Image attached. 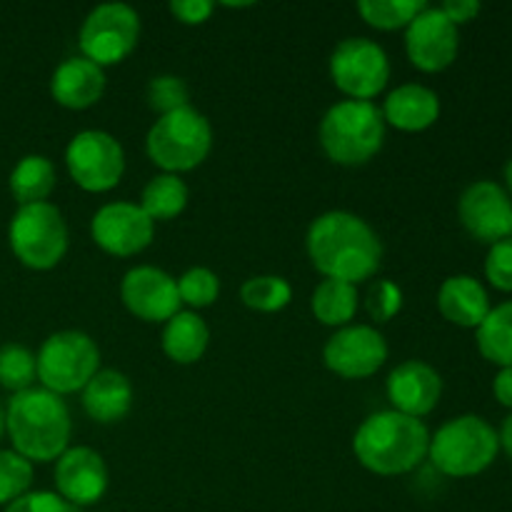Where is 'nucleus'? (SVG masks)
Masks as SVG:
<instances>
[{
	"label": "nucleus",
	"instance_id": "nucleus-1",
	"mask_svg": "<svg viewBox=\"0 0 512 512\" xmlns=\"http://www.w3.org/2000/svg\"><path fill=\"white\" fill-rule=\"evenodd\" d=\"M305 248L318 273L350 285L373 278L383 260V245L375 230L348 210L318 215L305 235Z\"/></svg>",
	"mask_w": 512,
	"mask_h": 512
},
{
	"label": "nucleus",
	"instance_id": "nucleus-2",
	"mask_svg": "<svg viewBox=\"0 0 512 512\" xmlns=\"http://www.w3.org/2000/svg\"><path fill=\"white\" fill-rule=\"evenodd\" d=\"M5 433L28 463H50L68 450L70 410L60 395L45 388L15 393L5 408Z\"/></svg>",
	"mask_w": 512,
	"mask_h": 512
},
{
	"label": "nucleus",
	"instance_id": "nucleus-3",
	"mask_svg": "<svg viewBox=\"0 0 512 512\" xmlns=\"http://www.w3.org/2000/svg\"><path fill=\"white\" fill-rule=\"evenodd\" d=\"M358 463L375 475H405L418 468L430 450V430L423 420L383 410L363 420L353 438Z\"/></svg>",
	"mask_w": 512,
	"mask_h": 512
},
{
	"label": "nucleus",
	"instance_id": "nucleus-4",
	"mask_svg": "<svg viewBox=\"0 0 512 512\" xmlns=\"http://www.w3.org/2000/svg\"><path fill=\"white\" fill-rule=\"evenodd\" d=\"M385 118L368 100H340L320 120V145L338 165H363L380 153Z\"/></svg>",
	"mask_w": 512,
	"mask_h": 512
},
{
	"label": "nucleus",
	"instance_id": "nucleus-5",
	"mask_svg": "<svg viewBox=\"0 0 512 512\" xmlns=\"http://www.w3.org/2000/svg\"><path fill=\"white\" fill-rule=\"evenodd\" d=\"M498 453V430L480 415H458L430 435V463L448 478H475L495 463Z\"/></svg>",
	"mask_w": 512,
	"mask_h": 512
},
{
	"label": "nucleus",
	"instance_id": "nucleus-6",
	"mask_svg": "<svg viewBox=\"0 0 512 512\" xmlns=\"http://www.w3.org/2000/svg\"><path fill=\"white\" fill-rule=\"evenodd\" d=\"M213 148L210 120L193 105L160 115L148 130L145 153L163 173H188L198 168Z\"/></svg>",
	"mask_w": 512,
	"mask_h": 512
},
{
	"label": "nucleus",
	"instance_id": "nucleus-7",
	"mask_svg": "<svg viewBox=\"0 0 512 512\" xmlns=\"http://www.w3.org/2000/svg\"><path fill=\"white\" fill-rule=\"evenodd\" d=\"M40 388L55 395L80 393L100 370V350L90 335L80 330L53 333L35 355Z\"/></svg>",
	"mask_w": 512,
	"mask_h": 512
},
{
	"label": "nucleus",
	"instance_id": "nucleus-8",
	"mask_svg": "<svg viewBox=\"0 0 512 512\" xmlns=\"http://www.w3.org/2000/svg\"><path fill=\"white\" fill-rule=\"evenodd\" d=\"M10 250L30 270H50L68 253V225L53 203L20 205L8 228Z\"/></svg>",
	"mask_w": 512,
	"mask_h": 512
},
{
	"label": "nucleus",
	"instance_id": "nucleus-9",
	"mask_svg": "<svg viewBox=\"0 0 512 512\" xmlns=\"http://www.w3.org/2000/svg\"><path fill=\"white\" fill-rule=\"evenodd\" d=\"M140 38L138 10L125 3H103L88 13L80 25L78 45L83 58L100 68L118 65L135 50Z\"/></svg>",
	"mask_w": 512,
	"mask_h": 512
},
{
	"label": "nucleus",
	"instance_id": "nucleus-10",
	"mask_svg": "<svg viewBox=\"0 0 512 512\" xmlns=\"http://www.w3.org/2000/svg\"><path fill=\"white\" fill-rule=\"evenodd\" d=\"M330 78L348 100L373 103L390 80L388 53L370 38L340 40L330 55Z\"/></svg>",
	"mask_w": 512,
	"mask_h": 512
},
{
	"label": "nucleus",
	"instance_id": "nucleus-11",
	"mask_svg": "<svg viewBox=\"0 0 512 512\" xmlns=\"http://www.w3.org/2000/svg\"><path fill=\"white\" fill-rule=\"evenodd\" d=\"M65 165L78 188L108 193L125 173L123 145L105 130H83L65 148Z\"/></svg>",
	"mask_w": 512,
	"mask_h": 512
},
{
	"label": "nucleus",
	"instance_id": "nucleus-12",
	"mask_svg": "<svg viewBox=\"0 0 512 512\" xmlns=\"http://www.w3.org/2000/svg\"><path fill=\"white\" fill-rule=\"evenodd\" d=\"M323 360L340 378L363 380L383 368L388 360V343L373 325H345L328 338Z\"/></svg>",
	"mask_w": 512,
	"mask_h": 512
},
{
	"label": "nucleus",
	"instance_id": "nucleus-13",
	"mask_svg": "<svg viewBox=\"0 0 512 512\" xmlns=\"http://www.w3.org/2000/svg\"><path fill=\"white\" fill-rule=\"evenodd\" d=\"M90 235L103 253L115 258L138 255L153 243L155 223L135 203H108L93 215Z\"/></svg>",
	"mask_w": 512,
	"mask_h": 512
},
{
	"label": "nucleus",
	"instance_id": "nucleus-14",
	"mask_svg": "<svg viewBox=\"0 0 512 512\" xmlns=\"http://www.w3.org/2000/svg\"><path fill=\"white\" fill-rule=\"evenodd\" d=\"M460 33L440 8H428L405 28V53L423 73H440L458 58Z\"/></svg>",
	"mask_w": 512,
	"mask_h": 512
},
{
	"label": "nucleus",
	"instance_id": "nucleus-15",
	"mask_svg": "<svg viewBox=\"0 0 512 512\" xmlns=\"http://www.w3.org/2000/svg\"><path fill=\"white\" fill-rule=\"evenodd\" d=\"M120 300L135 318L145 323H168L183 305L173 275L153 265H138L123 275Z\"/></svg>",
	"mask_w": 512,
	"mask_h": 512
},
{
	"label": "nucleus",
	"instance_id": "nucleus-16",
	"mask_svg": "<svg viewBox=\"0 0 512 512\" xmlns=\"http://www.w3.org/2000/svg\"><path fill=\"white\" fill-rule=\"evenodd\" d=\"M458 215L463 228L480 243H498L508 238L512 198L503 185L493 180H475L458 200Z\"/></svg>",
	"mask_w": 512,
	"mask_h": 512
},
{
	"label": "nucleus",
	"instance_id": "nucleus-17",
	"mask_svg": "<svg viewBox=\"0 0 512 512\" xmlns=\"http://www.w3.org/2000/svg\"><path fill=\"white\" fill-rule=\"evenodd\" d=\"M108 490V468L98 450L75 445L55 460V493L73 508L95 505Z\"/></svg>",
	"mask_w": 512,
	"mask_h": 512
},
{
	"label": "nucleus",
	"instance_id": "nucleus-18",
	"mask_svg": "<svg viewBox=\"0 0 512 512\" xmlns=\"http://www.w3.org/2000/svg\"><path fill=\"white\" fill-rule=\"evenodd\" d=\"M388 400L395 413L410 415V418H425L433 413L443 395V380L433 365L423 360H405L395 365L388 375Z\"/></svg>",
	"mask_w": 512,
	"mask_h": 512
},
{
	"label": "nucleus",
	"instance_id": "nucleus-19",
	"mask_svg": "<svg viewBox=\"0 0 512 512\" xmlns=\"http://www.w3.org/2000/svg\"><path fill=\"white\" fill-rule=\"evenodd\" d=\"M105 93V70L93 60L75 55L63 60L50 78V95L68 110L93 108Z\"/></svg>",
	"mask_w": 512,
	"mask_h": 512
},
{
	"label": "nucleus",
	"instance_id": "nucleus-20",
	"mask_svg": "<svg viewBox=\"0 0 512 512\" xmlns=\"http://www.w3.org/2000/svg\"><path fill=\"white\" fill-rule=\"evenodd\" d=\"M438 310L458 328L478 330L493 310L485 285L473 275H450L438 290Z\"/></svg>",
	"mask_w": 512,
	"mask_h": 512
},
{
	"label": "nucleus",
	"instance_id": "nucleus-21",
	"mask_svg": "<svg viewBox=\"0 0 512 512\" xmlns=\"http://www.w3.org/2000/svg\"><path fill=\"white\" fill-rule=\"evenodd\" d=\"M380 113H383L385 125H393L403 133H420L438 123L440 98L435 90L425 88V85L405 83L385 98Z\"/></svg>",
	"mask_w": 512,
	"mask_h": 512
},
{
	"label": "nucleus",
	"instance_id": "nucleus-22",
	"mask_svg": "<svg viewBox=\"0 0 512 512\" xmlns=\"http://www.w3.org/2000/svg\"><path fill=\"white\" fill-rule=\"evenodd\" d=\"M80 393L85 415L100 425L120 423L133 408V385L118 370H98Z\"/></svg>",
	"mask_w": 512,
	"mask_h": 512
},
{
	"label": "nucleus",
	"instance_id": "nucleus-23",
	"mask_svg": "<svg viewBox=\"0 0 512 512\" xmlns=\"http://www.w3.org/2000/svg\"><path fill=\"white\" fill-rule=\"evenodd\" d=\"M210 328L193 310H180L163 328V353L178 365H193L205 355Z\"/></svg>",
	"mask_w": 512,
	"mask_h": 512
},
{
	"label": "nucleus",
	"instance_id": "nucleus-24",
	"mask_svg": "<svg viewBox=\"0 0 512 512\" xmlns=\"http://www.w3.org/2000/svg\"><path fill=\"white\" fill-rule=\"evenodd\" d=\"M358 285L343 283V280H320L318 288L310 298V310L315 318L330 328H345L358 313Z\"/></svg>",
	"mask_w": 512,
	"mask_h": 512
},
{
	"label": "nucleus",
	"instance_id": "nucleus-25",
	"mask_svg": "<svg viewBox=\"0 0 512 512\" xmlns=\"http://www.w3.org/2000/svg\"><path fill=\"white\" fill-rule=\"evenodd\" d=\"M480 355L498 368H512V300L495 305L475 330Z\"/></svg>",
	"mask_w": 512,
	"mask_h": 512
},
{
	"label": "nucleus",
	"instance_id": "nucleus-26",
	"mask_svg": "<svg viewBox=\"0 0 512 512\" xmlns=\"http://www.w3.org/2000/svg\"><path fill=\"white\" fill-rule=\"evenodd\" d=\"M55 188V165L45 155H25L10 173V193L20 205L45 203Z\"/></svg>",
	"mask_w": 512,
	"mask_h": 512
},
{
	"label": "nucleus",
	"instance_id": "nucleus-27",
	"mask_svg": "<svg viewBox=\"0 0 512 512\" xmlns=\"http://www.w3.org/2000/svg\"><path fill=\"white\" fill-rule=\"evenodd\" d=\"M190 200L188 185L180 180V175L160 173L143 188L140 195V208L145 210L150 220H173L185 210Z\"/></svg>",
	"mask_w": 512,
	"mask_h": 512
},
{
	"label": "nucleus",
	"instance_id": "nucleus-28",
	"mask_svg": "<svg viewBox=\"0 0 512 512\" xmlns=\"http://www.w3.org/2000/svg\"><path fill=\"white\" fill-rule=\"evenodd\" d=\"M425 8H428V3H423V0H360L358 3L360 18L370 28L385 30V33L408 28Z\"/></svg>",
	"mask_w": 512,
	"mask_h": 512
},
{
	"label": "nucleus",
	"instance_id": "nucleus-29",
	"mask_svg": "<svg viewBox=\"0 0 512 512\" xmlns=\"http://www.w3.org/2000/svg\"><path fill=\"white\" fill-rule=\"evenodd\" d=\"M240 300L255 313H278L293 300V288L280 275H255L243 283Z\"/></svg>",
	"mask_w": 512,
	"mask_h": 512
},
{
	"label": "nucleus",
	"instance_id": "nucleus-30",
	"mask_svg": "<svg viewBox=\"0 0 512 512\" xmlns=\"http://www.w3.org/2000/svg\"><path fill=\"white\" fill-rule=\"evenodd\" d=\"M38 378L35 355L25 345L8 343L0 348V385L10 393H23L33 388Z\"/></svg>",
	"mask_w": 512,
	"mask_h": 512
},
{
	"label": "nucleus",
	"instance_id": "nucleus-31",
	"mask_svg": "<svg viewBox=\"0 0 512 512\" xmlns=\"http://www.w3.org/2000/svg\"><path fill=\"white\" fill-rule=\"evenodd\" d=\"M33 483V463L18 455L15 450H0V505L8 508L25 493H30Z\"/></svg>",
	"mask_w": 512,
	"mask_h": 512
},
{
	"label": "nucleus",
	"instance_id": "nucleus-32",
	"mask_svg": "<svg viewBox=\"0 0 512 512\" xmlns=\"http://www.w3.org/2000/svg\"><path fill=\"white\" fill-rule=\"evenodd\" d=\"M175 283H178L180 303L193 308V313L195 310L213 305L220 295L218 275H215L210 268H200V265L198 268L185 270Z\"/></svg>",
	"mask_w": 512,
	"mask_h": 512
},
{
	"label": "nucleus",
	"instance_id": "nucleus-33",
	"mask_svg": "<svg viewBox=\"0 0 512 512\" xmlns=\"http://www.w3.org/2000/svg\"><path fill=\"white\" fill-rule=\"evenodd\" d=\"M145 98H148V105L158 115H168L173 110L190 105L188 85H185V80L175 78V75H158V78L150 80Z\"/></svg>",
	"mask_w": 512,
	"mask_h": 512
},
{
	"label": "nucleus",
	"instance_id": "nucleus-34",
	"mask_svg": "<svg viewBox=\"0 0 512 512\" xmlns=\"http://www.w3.org/2000/svg\"><path fill=\"white\" fill-rule=\"evenodd\" d=\"M403 308V290L393 280H378L365 295V310L375 323H390Z\"/></svg>",
	"mask_w": 512,
	"mask_h": 512
},
{
	"label": "nucleus",
	"instance_id": "nucleus-35",
	"mask_svg": "<svg viewBox=\"0 0 512 512\" xmlns=\"http://www.w3.org/2000/svg\"><path fill=\"white\" fill-rule=\"evenodd\" d=\"M485 278L500 293H512V238L490 245L485 258Z\"/></svg>",
	"mask_w": 512,
	"mask_h": 512
},
{
	"label": "nucleus",
	"instance_id": "nucleus-36",
	"mask_svg": "<svg viewBox=\"0 0 512 512\" xmlns=\"http://www.w3.org/2000/svg\"><path fill=\"white\" fill-rule=\"evenodd\" d=\"M5 512H78V508H73V505H70L68 500L60 498L58 493H50V490H33V493H25L23 498L10 503Z\"/></svg>",
	"mask_w": 512,
	"mask_h": 512
},
{
	"label": "nucleus",
	"instance_id": "nucleus-37",
	"mask_svg": "<svg viewBox=\"0 0 512 512\" xmlns=\"http://www.w3.org/2000/svg\"><path fill=\"white\" fill-rule=\"evenodd\" d=\"M168 10L183 25H203L215 10V5L208 3V0H173Z\"/></svg>",
	"mask_w": 512,
	"mask_h": 512
},
{
	"label": "nucleus",
	"instance_id": "nucleus-38",
	"mask_svg": "<svg viewBox=\"0 0 512 512\" xmlns=\"http://www.w3.org/2000/svg\"><path fill=\"white\" fill-rule=\"evenodd\" d=\"M440 10H443L445 18H448L455 28H460V25L465 23H473L480 15V10H483V5H480L478 0H445V3L440 5Z\"/></svg>",
	"mask_w": 512,
	"mask_h": 512
},
{
	"label": "nucleus",
	"instance_id": "nucleus-39",
	"mask_svg": "<svg viewBox=\"0 0 512 512\" xmlns=\"http://www.w3.org/2000/svg\"><path fill=\"white\" fill-rule=\"evenodd\" d=\"M493 395L503 408L512 410V368H500L493 380Z\"/></svg>",
	"mask_w": 512,
	"mask_h": 512
},
{
	"label": "nucleus",
	"instance_id": "nucleus-40",
	"mask_svg": "<svg viewBox=\"0 0 512 512\" xmlns=\"http://www.w3.org/2000/svg\"><path fill=\"white\" fill-rule=\"evenodd\" d=\"M498 443H500V450H505V455L512 460V413L503 420V425H500Z\"/></svg>",
	"mask_w": 512,
	"mask_h": 512
},
{
	"label": "nucleus",
	"instance_id": "nucleus-41",
	"mask_svg": "<svg viewBox=\"0 0 512 512\" xmlns=\"http://www.w3.org/2000/svg\"><path fill=\"white\" fill-rule=\"evenodd\" d=\"M505 190H508V195L512 198V158L510 163L505 165Z\"/></svg>",
	"mask_w": 512,
	"mask_h": 512
},
{
	"label": "nucleus",
	"instance_id": "nucleus-42",
	"mask_svg": "<svg viewBox=\"0 0 512 512\" xmlns=\"http://www.w3.org/2000/svg\"><path fill=\"white\" fill-rule=\"evenodd\" d=\"M3 435H5V408L3 403H0V440H3Z\"/></svg>",
	"mask_w": 512,
	"mask_h": 512
},
{
	"label": "nucleus",
	"instance_id": "nucleus-43",
	"mask_svg": "<svg viewBox=\"0 0 512 512\" xmlns=\"http://www.w3.org/2000/svg\"><path fill=\"white\" fill-rule=\"evenodd\" d=\"M508 238H512V215H510V230H508Z\"/></svg>",
	"mask_w": 512,
	"mask_h": 512
}]
</instances>
